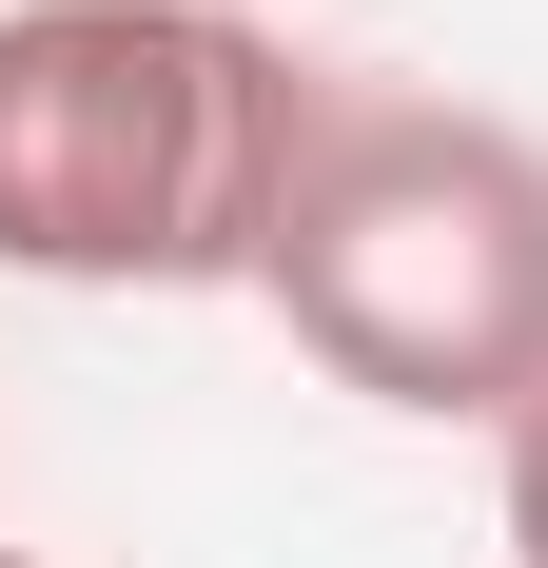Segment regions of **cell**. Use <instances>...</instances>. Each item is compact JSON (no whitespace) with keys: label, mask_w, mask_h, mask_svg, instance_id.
<instances>
[{"label":"cell","mask_w":548,"mask_h":568,"mask_svg":"<svg viewBox=\"0 0 548 568\" xmlns=\"http://www.w3.org/2000/svg\"><path fill=\"white\" fill-rule=\"evenodd\" d=\"M333 99L216 0H0V275L255 294Z\"/></svg>","instance_id":"1"},{"label":"cell","mask_w":548,"mask_h":568,"mask_svg":"<svg viewBox=\"0 0 548 568\" xmlns=\"http://www.w3.org/2000/svg\"><path fill=\"white\" fill-rule=\"evenodd\" d=\"M509 568H548V393L509 412Z\"/></svg>","instance_id":"3"},{"label":"cell","mask_w":548,"mask_h":568,"mask_svg":"<svg viewBox=\"0 0 548 568\" xmlns=\"http://www.w3.org/2000/svg\"><path fill=\"white\" fill-rule=\"evenodd\" d=\"M274 314L333 393L373 412H529L548 393V158L509 118L333 99L294 216H274Z\"/></svg>","instance_id":"2"},{"label":"cell","mask_w":548,"mask_h":568,"mask_svg":"<svg viewBox=\"0 0 548 568\" xmlns=\"http://www.w3.org/2000/svg\"><path fill=\"white\" fill-rule=\"evenodd\" d=\"M216 20H274V0H216Z\"/></svg>","instance_id":"4"},{"label":"cell","mask_w":548,"mask_h":568,"mask_svg":"<svg viewBox=\"0 0 548 568\" xmlns=\"http://www.w3.org/2000/svg\"><path fill=\"white\" fill-rule=\"evenodd\" d=\"M0 568H40V549H0Z\"/></svg>","instance_id":"5"}]
</instances>
